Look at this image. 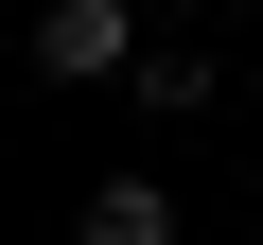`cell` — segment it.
Segmentation results:
<instances>
[{
    "label": "cell",
    "instance_id": "cell-1",
    "mask_svg": "<svg viewBox=\"0 0 263 245\" xmlns=\"http://www.w3.org/2000/svg\"><path fill=\"white\" fill-rule=\"evenodd\" d=\"M141 0H35V88H141Z\"/></svg>",
    "mask_w": 263,
    "mask_h": 245
},
{
    "label": "cell",
    "instance_id": "cell-2",
    "mask_svg": "<svg viewBox=\"0 0 263 245\" xmlns=\"http://www.w3.org/2000/svg\"><path fill=\"white\" fill-rule=\"evenodd\" d=\"M88 245H176V193H158V175H105V193H88Z\"/></svg>",
    "mask_w": 263,
    "mask_h": 245
},
{
    "label": "cell",
    "instance_id": "cell-3",
    "mask_svg": "<svg viewBox=\"0 0 263 245\" xmlns=\"http://www.w3.org/2000/svg\"><path fill=\"white\" fill-rule=\"evenodd\" d=\"M176 18H193V0H176Z\"/></svg>",
    "mask_w": 263,
    "mask_h": 245
}]
</instances>
